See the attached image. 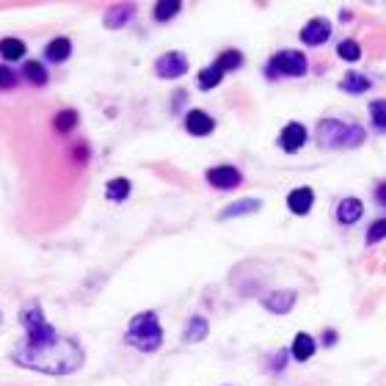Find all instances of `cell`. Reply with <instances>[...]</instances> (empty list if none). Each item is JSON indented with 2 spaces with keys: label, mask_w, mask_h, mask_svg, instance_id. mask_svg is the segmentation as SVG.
<instances>
[{
  "label": "cell",
  "mask_w": 386,
  "mask_h": 386,
  "mask_svg": "<svg viewBox=\"0 0 386 386\" xmlns=\"http://www.w3.org/2000/svg\"><path fill=\"white\" fill-rule=\"evenodd\" d=\"M127 196H130V183H127L125 177L108 183V199H111V201H122V199H127Z\"/></svg>",
  "instance_id": "25"
},
{
  "label": "cell",
  "mask_w": 386,
  "mask_h": 386,
  "mask_svg": "<svg viewBox=\"0 0 386 386\" xmlns=\"http://www.w3.org/2000/svg\"><path fill=\"white\" fill-rule=\"evenodd\" d=\"M155 72L160 75V77H180V75H185L188 72V58H185V53H166V55H160L158 61H155Z\"/></svg>",
  "instance_id": "6"
},
{
  "label": "cell",
  "mask_w": 386,
  "mask_h": 386,
  "mask_svg": "<svg viewBox=\"0 0 386 386\" xmlns=\"http://www.w3.org/2000/svg\"><path fill=\"white\" fill-rule=\"evenodd\" d=\"M44 55H47V61H53V64H61V61H66V58L72 55V42H69L66 36H58V39H53V42L47 44Z\"/></svg>",
  "instance_id": "14"
},
{
  "label": "cell",
  "mask_w": 386,
  "mask_h": 386,
  "mask_svg": "<svg viewBox=\"0 0 386 386\" xmlns=\"http://www.w3.org/2000/svg\"><path fill=\"white\" fill-rule=\"evenodd\" d=\"M337 53H340V58H345V61H359V58H362V47H359L356 39H345V42H340Z\"/></svg>",
  "instance_id": "23"
},
{
  "label": "cell",
  "mask_w": 386,
  "mask_h": 386,
  "mask_svg": "<svg viewBox=\"0 0 386 386\" xmlns=\"http://www.w3.org/2000/svg\"><path fill=\"white\" fill-rule=\"evenodd\" d=\"M259 207H262V201H259V199H240V201L229 204V207L221 212V218H237V215H248V212H257Z\"/></svg>",
  "instance_id": "16"
},
{
  "label": "cell",
  "mask_w": 386,
  "mask_h": 386,
  "mask_svg": "<svg viewBox=\"0 0 386 386\" xmlns=\"http://www.w3.org/2000/svg\"><path fill=\"white\" fill-rule=\"evenodd\" d=\"M22 72H25V77H28L30 83H36V86H44V83H47V72H44V66L36 64V61H28V64L22 66Z\"/></svg>",
  "instance_id": "24"
},
{
  "label": "cell",
  "mask_w": 386,
  "mask_h": 386,
  "mask_svg": "<svg viewBox=\"0 0 386 386\" xmlns=\"http://www.w3.org/2000/svg\"><path fill=\"white\" fill-rule=\"evenodd\" d=\"M0 320H3V315H0Z\"/></svg>",
  "instance_id": "32"
},
{
  "label": "cell",
  "mask_w": 386,
  "mask_h": 386,
  "mask_svg": "<svg viewBox=\"0 0 386 386\" xmlns=\"http://www.w3.org/2000/svg\"><path fill=\"white\" fill-rule=\"evenodd\" d=\"M370 86H373L370 77L362 75V72H348V75L342 77V89H345L348 94H365Z\"/></svg>",
  "instance_id": "17"
},
{
  "label": "cell",
  "mask_w": 386,
  "mask_h": 386,
  "mask_svg": "<svg viewBox=\"0 0 386 386\" xmlns=\"http://www.w3.org/2000/svg\"><path fill=\"white\" fill-rule=\"evenodd\" d=\"M212 127H215V122H212L204 111H188V116H185V130H188L191 136H196V138L210 136Z\"/></svg>",
  "instance_id": "11"
},
{
  "label": "cell",
  "mask_w": 386,
  "mask_h": 386,
  "mask_svg": "<svg viewBox=\"0 0 386 386\" xmlns=\"http://www.w3.org/2000/svg\"><path fill=\"white\" fill-rule=\"evenodd\" d=\"M318 136L323 147H356L362 144L365 130L353 125H342L340 119H323L318 125Z\"/></svg>",
  "instance_id": "4"
},
{
  "label": "cell",
  "mask_w": 386,
  "mask_h": 386,
  "mask_svg": "<svg viewBox=\"0 0 386 386\" xmlns=\"http://www.w3.org/2000/svg\"><path fill=\"white\" fill-rule=\"evenodd\" d=\"M384 235H386V221L384 218H378V221L370 226V232H367V243H378Z\"/></svg>",
  "instance_id": "29"
},
{
  "label": "cell",
  "mask_w": 386,
  "mask_h": 386,
  "mask_svg": "<svg viewBox=\"0 0 386 386\" xmlns=\"http://www.w3.org/2000/svg\"><path fill=\"white\" fill-rule=\"evenodd\" d=\"M130 17H133V8H130V6H125V8H113V11L108 14V19H105V22H108V28H113V25H116V19H122V22H125V19H130Z\"/></svg>",
  "instance_id": "28"
},
{
  "label": "cell",
  "mask_w": 386,
  "mask_h": 386,
  "mask_svg": "<svg viewBox=\"0 0 386 386\" xmlns=\"http://www.w3.org/2000/svg\"><path fill=\"white\" fill-rule=\"evenodd\" d=\"M270 69H276L279 75L301 77V75H306V55L298 50H284V53L270 58Z\"/></svg>",
  "instance_id": "5"
},
{
  "label": "cell",
  "mask_w": 386,
  "mask_h": 386,
  "mask_svg": "<svg viewBox=\"0 0 386 386\" xmlns=\"http://www.w3.org/2000/svg\"><path fill=\"white\" fill-rule=\"evenodd\" d=\"M362 212H365V204L359 201V199H342L340 201V207H337V218H340V223H356L359 218H362Z\"/></svg>",
  "instance_id": "13"
},
{
  "label": "cell",
  "mask_w": 386,
  "mask_h": 386,
  "mask_svg": "<svg viewBox=\"0 0 386 386\" xmlns=\"http://www.w3.org/2000/svg\"><path fill=\"white\" fill-rule=\"evenodd\" d=\"M14 365L47 376H69L83 367V348L69 337H53L47 342H19L11 353Z\"/></svg>",
  "instance_id": "1"
},
{
  "label": "cell",
  "mask_w": 386,
  "mask_h": 386,
  "mask_svg": "<svg viewBox=\"0 0 386 386\" xmlns=\"http://www.w3.org/2000/svg\"><path fill=\"white\" fill-rule=\"evenodd\" d=\"M376 196H378V201H381V204H384V196H386L384 185H381V188H378V193H376Z\"/></svg>",
  "instance_id": "31"
},
{
  "label": "cell",
  "mask_w": 386,
  "mask_h": 386,
  "mask_svg": "<svg viewBox=\"0 0 386 386\" xmlns=\"http://www.w3.org/2000/svg\"><path fill=\"white\" fill-rule=\"evenodd\" d=\"M240 172L237 169H232V166H218V169H210L207 172V183L210 185H215V188H221V191H229V188H237L240 185Z\"/></svg>",
  "instance_id": "7"
},
{
  "label": "cell",
  "mask_w": 386,
  "mask_h": 386,
  "mask_svg": "<svg viewBox=\"0 0 386 386\" xmlns=\"http://www.w3.org/2000/svg\"><path fill=\"white\" fill-rule=\"evenodd\" d=\"M127 342L144 353H152L160 348L163 342V329L158 323V315L155 312H141L130 320L127 326Z\"/></svg>",
  "instance_id": "2"
},
{
  "label": "cell",
  "mask_w": 386,
  "mask_h": 386,
  "mask_svg": "<svg viewBox=\"0 0 386 386\" xmlns=\"http://www.w3.org/2000/svg\"><path fill=\"white\" fill-rule=\"evenodd\" d=\"M19 323L25 326V340H22V342L36 345V342H47V340L58 337V331L47 323V318H44L39 301H28V304L19 309Z\"/></svg>",
  "instance_id": "3"
},
{
  "label": "cell",
  "mask_w": 386,
  "mask_h": 386,
  "mask_svg": "<svg viewBox=\"0 0 386 386\" xmlns=\"http://www.w3.org/2000/svg\"><path fill=\"white\" fill-rule=\"evenodd\" d=\"M279 144H282V149H284V152H298V149L306 144V127H304V125H298V122H290V125L282 130Z\"/></svg>",
  "instance_id": "8"
},
{
  "label": "cell",
  "mask_w": 386,
  "mask_h": 386,
  "mask_svg": "<svg viewBox=\"0 0 386 386\" xmlns=\"http://www.w3.org/2000/svg\"><path fill=\"white\" fill-rule=\"evenodd\" d=\"M240 64H243V55H240L237 50H226V53L218 55V61H215L212 66H218L221 72H232V69H237Z\"/></svg>",
  "instance_id": "21"
},
{
  "label": "cell",
  "mask_w": 386,
  "mask_h": 386,
  "mask_svg": "<svg viewBox=\"0 0 386 386\" xmlns=\"http://www.w3.org/2000/svg\"><path fill=\"white\" fill-rule=\"evenodd\" d=\"M315 340L309 337V334H298L295 340H293V348H290V353H293V359L295 362H309L312 356H315Z\"/></svg>",
  "instance_id": "15"
},
{
  "label": "cell",
  "mask_w": 386,
  "mask_h": 386,
  "mask_svg": "<svg viewBox=\"0 0 386 386\" xmlns=\"http://www.w3.org/2000/svg\"><path fill=\"white\" fill-rule=\"evenodd\" d=\"M204 337H207V320L196 315V318H191V323L185 326V340L188 342H201Z\"/></svg>",
  "instance_id": "19"
},
{
  "label": "cell",
  "mask_w": 386,
  "mask_h": 386,
  "mask_svg": "<svg viewBox=\"0 0 386 386\" xmlns=\"http://www.w3.org/2000/svg\"><path fill=\"white\" fill-rule=\"evenodd\" d=\"M312 204H315L312 188H295V191H290V196H287V207L295 215H306L312 210Z\"/></svg>",
  "instance_id": "12"
},
{
  "label": "cell",
  "mask_w": 386,
  "mask_h": 386,
  "mask_svg": "<svg viewBox=\"0 0 386 386\" xmlns=\"http://www.w3.org/2000/svg\"><path fill=\"white\" fill-rule=\"evenodd\" d=\"M331 36V22L329 19H312L304 30H301V39H304V44H309V47H318V44H323L326 39Z\"/></svg>",
  "instance_id": "10"
},
{
  "label": "cell",
  "mask_w": 386,
  "mask_h": 386,
  "mask_svg": "<svg viewBox=\"0 0 386 386\" xmlns=\"http://www.w3.org/2000/svg\"><path fill=\"white\" fill-rule=\"evenodd\" d=\"M221 77H223V72L218 69V66H204L201 72H199V89H215L218 83H221Z\"/></svg>",
  "instance_id": "22"
},
{
  "label": "cell",
  "mask_w": 386,
  "mask_h": 386,
  "mask_svg": "<svg viewBox=\"0 0 386 386\" xmlns=\"http://www.w3.org/2000/svg\"><path fill=\"white\" fill-rule=\"evenodd\" d=\"M370 111H373V122H376V127L384 130L386 127V102L384 100H376V102L370 105Z\"/></svg>",
  "instance_id": "27"
},
{
  "label": "cell",
  "mask_w": 386,
  "mask_h": 386,
  "mask_svg": "<svg viewBox=\"0 0 386 386\" xmlns=\"http://www.w3.org/2000/svg\"><path fill=\"white\" fill-rule=\"evenodd\" d=\"M180 8H183V3H180V0H163V3H158V6H155V19H158V22H166V19L177 17V14H180Z\"/></svg>",
  "instance_id": "20"
},
{
  "label": "cell",
  "mask_w": 386,
  "mask_h": 386,
  "mask_svg": "<svg viewBox=\"0 0 386 386\" xmlns=\"http://www.w3.org/2000/svg\"><path fill=\"white\" fill-rule=\"evenodd\" d=\"M75 125H77V113H75V111H64V113L55 116V130H61V133L72 130Z\"/></svg>",
  "instance_id": "26"
},
{
  "label": "cell",
  "mask_w": 386,
  "mask_h": 386,
  "mask_svg": "<svg viewBox=\"0 0 386 386\" xmlns=\"http://www.w3.org/2000/svg\"><path fill=\"white\" fill-rule=\"evenodd\" d=\"M17 83V75L8 66H0V89H11Z\"/></svg>",
  "instance_id": "30"
},
{
  "label": "cell",
  "mask_w": 386,
  "mask_h": 386,
  "mask_svg": "<svg viewBox=\"0 0 386 386\" xmlns=\"http://www.w3.org/2000/svg\"><path fill=\"white\" fill-rule=\"evenodd\" d=\"M293 304H295V293H293V290L268 293V295L262 298V306H265L268 312H273V315H287V312L293 309Z\"/></svg>",
  "instance_id": "9"
},
{
  "label": "cell",
  "mask_w": 386,
  "mask_h": 386,
  "mask_svg": "<svg viewBox=\"0 0 386 386\" xmlns=\"http://www.w3.org/2000/svg\"><path fill=\"white\" fill-rule=\"evenodd\" d=\"M0 55L6 61H19L25 55V42H19V39H0Z\"/></svg>",
  "instance_id": "18"
}]
</instances>
